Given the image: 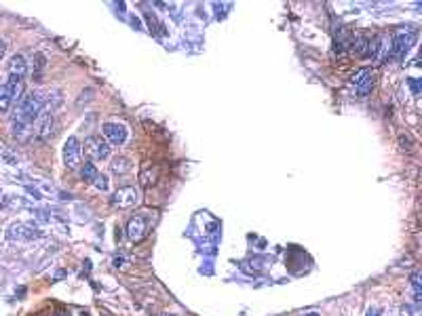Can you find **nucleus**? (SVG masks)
<instances>
[{
    "mask_svg": "<svg viewBox=\"0 0 422 316\" xmlns=\"http://www.w3.org/2000/svg\"><path fill=\"white\" fill-rule=\"evenodd\" d=\"M83 148H85V152L89 156L93 158V161H106V158L110 156V143L104 137H99V135L87 137Z\"/></svg>",
    "mask_w": 422,
    "mask_h": 316,
    "instance_id": "obj_1",
    "label": "nucleus"
},
{
    "mask_svg": "<svg viewBox=\"0 0 422 316\" xmlns=\"http://www.w3.org/2000/svg\"><path fill=\"white\" fill-rule=\"evenodd\" d=\"M139 203V190L131 188V186H123L112 194V205L119 209H131Z\"/></svg>",
    "mask_w": 422,
    "mask_h": 316,
    "instance_id": "obj_2",
    "label": "nucleus"
},
{
    "mask_svg": "<svg viewBox=\"0 0 422 316\" xmlns=\"http://www.w3.org/2000/svg\"><path fill=\"white\" fill-rule=\"evenodd\" d=\"M81 156H83V146L76 137H68L63 143V165L68 169H76L81 165Z\"/></svg>",
    "mask_w": 422,
    "mask_h": 316,
    "instance_id": "obj_3",
    "label": "nucleus"
},
{
    "mask_svg": "<svg viewBox=\"0 0 422 316\" xmlns=\"http://www.w3.org/2000/svg\"><path fill=\"white\" fill-rule=\"evenodd\" d=\"M146 234H148V223L144 217H131L129 223H127V239H129L131 243H139V241H144L146 239Z\"/></svg>",
    "mask_w": 422,
    "mask_h": 316,
    "instance_id": "obj_4",
    "label": "nucleus"
},
{
    "mask_svg": "<svg viewBox=\"0 0 422 316\" xmlns=\"http://www.w3.org/2000/svg\"><path fill=\"white\" fill-rule=\"evenodd\" d=\"M101 131H104L106 141L112 143V146H123L125 139H127V129L121 123H106L104 127H101Z\"/></svg>",
    "mask_w": 422,
    "mask_h": 316,
    "instance_id": "obj_5",
    "label": "nucleus"
},
{
    "mask_svg": "<svg viewBox=\"0 0 422 316\" xmlns=\"http://www.w3.org/2000/svg\"><path fill=\"white\" fill-rule=\"evenodd\" d=\"M416 41V34L414 32H407V34H397L393 38V51H391V55L395 57H403L407 51H410V47L414 45Z\"/></svg>",
    "mask_w": 422,
    "mask_h": 316,
    "instance_id": "obj_6",
    "label": "nucleus"
},
{
    "mask_svg": "<svg viewBox=\"0 0 422 316\" xmlns=\"http://www.w3.org/2000/svg\"><path fill=\"white\" fill-rule=\"evenodd\" d=\"M7 236L11 241H30V239H36V236H41L36 228H30V226H23V223H13L9 228Z\"/></svg>",
    "mask_w": 422,
    "mask_h": 316,
    "instance_id": "obj_7",
    "label": "nucleus"
},
{
    "mask_svg": "<svg viewBox=\"0 0 422 316\" xmlns=\"http://www.w3.org/2000/svg\"><path fill=\"white\" fill-rule=\"evenodd\" d=\"M25 72H28V63L21 55H13L11 61H9V74L13 78H23Z\"/></svg>",
    "mask_w": 422,
    "mask_h": 316,
    "instance_id": "obj_8",
    "label": "nucleus"
},
{
    "mask_svg": "<svg viewBox=\"0 0 422 316\" xmlns=\"http://www.w3.org/2000/svg\"><path fill=\"white\" fill-rule=\"evenodd\" d=\"M7 87V91H9V97H11V101H19L21 99V95H23V81L21 78H9V83L5 85Z\"/></svg>",
    "mask_w": 422,
    "mask_h": 316,
    "instance_id": "obj_9",
    "label": "nucleus"
},
{
    "mask_svg": "<svg viewBox=\"0 0 422 316\" xmlns=\"http://www.w3.org/2000/svg\"><path fill=\"white\" fill-rule=\"evenodd\" d=\"M159 179V169L157 167H148L142 171V175H139V183H142L144 188H150V186H155Z\"/></svg>",
    "mask_w": 422,
    "mask_h": 316,
    "instance_id": "obj_10",
    "label": "nucleus"
},
{
    "mask_svg": "<svg viewBox=\"0 0 422 316\" xmlns=\"http://www.w3.org/2000/svg\"><path fill=\"white\" fill-rule=\"evenodd\" d=\"M110 169H112V173H117V175H125V173H129V171H131V163H129V158H125V156H117V158L112 161Z\"/></svg>",
    "mask_w": 422,
    "mask_h": 316,
    "instance_id": "obj_11",
    "label": "nucleus"
},
{
    "mask_svg": "<svg viewBox=\"0 0 422 316\" xmlns=\"http://www.w3.org/2000/svg\"><path fill=\"white\" fill-rule=\"evenodd\" d=\"M99 173H97V169H95V165L93 163H85L83 165V169H81V177L85 179V181H95V177H97Z\"/></svg>",
    "mask_w": 422,
    "mask_h": 316,
    "instance_id": "obj_12",
    "label": "nucleus"
},
{
    "mask_svg": "<svg viewBox=\"0 0 422 316\" xmlns=\"http://www.w3.org/2000/svg\"><path fill=\"white\" fill-rule=\"evenodd\" d=\"M420 270H414L412 272V289H414V295H416V299H414V304L418 306L420 304V295H422V283H420Z\"/></svg>",
    "mask_w": 422,
    "mask_h": 316,
    "instance_id": "obj_13",
    "label": "nucleus"
},
{
    "mask_svg": "<svg viewBox=\"0 0 422 316\" xmlns=\"http://www.w3.org/2000/svg\"><path fill=\"white\" fill-rule=\"evenodd\" d=\"M372 87H374V74H369V76H365L363 81H361L359 85H357L355 89H357V93H359L361 97H365V95L369 93V91H372Z\"/></svg>",
    "mask_w": 422,
    "mask_h": 316,
    "instance_id": "obj_14",
    "label": "nucleus"
},
{
    "mask_svg": "<svg viewBox=\"0 0 422 316\" xmlns=\"http://www.w3.org/2000/svg\"><path fill=\"white\" fill-rule=\"evenodd\" d=\"M365 47H367V38L365 36H355L353 51L357 53V55H365Z\"/></svg>",
    "mask_w": 422,
    "mask_h": 316,
    "instance_id": "obj_15",
    "label": "nucleus"
},
{
    "mask_svg": "<svg viewBox=\"0 0 422 316\" xmlns=\"http://www.w3.org/2000/svg\"><path fill=\"white\" fill-rule=\"evenodd\" d=\"M11 105V97H9V91L7 87H0V112H5Z\"/></svg>",
    "mask_w": 422,
    "mask_h": 316,
    "instance_id": "obj_16",
    "label": "nucleus"
},
{
    "mask_svg": "<svg viewBox=\"0 0 422 316\" xmlns=\"http://www.w3.org/2000/svg\"><path fill=\"white\" fill-rule=\"evenodd\" d=\"M93 186H95L97 190H101V192H106V190H108V177H106V175H97L95 181H93Z\"/></svg>",
    "mask_w": 422,
    "mask_h": 316,
    "instance_id": "obj_17",
    "label": "nucleus"
},
{
    "mask_svg": "<svg viewBox=\"0 0 422 316\" xmlns=\"http://www.w3.org/2000/svg\"><path fill=\"white\" fill-rule=\"evenodd\" d=\"M399 146H401L403 150H412V148H414V139H412L410 135H401V137H399Z\"/></svg>",
    "mask_w": 422,
    "mask_h": 316,
    "instance_id": "obj_18",
    "label": "nucleus"
},
{
    "mask_svg": "<svg viewBox=\"0 0 422 316\" xmlns=\"http://www.w3.org/2000/svg\"><path fill=\"white\" fill-rule=\"evenodd\" d=\"M401 314L403 316H418L420 314V306H403Z\"/></svg>",
    "mask_w": 422,
    "mask_h": 316,
    "instance_id": "obj_19",
    "label": "nucleus"
},
{
    "mask_svg": "<svg viewBox=\"0 0 422 316\" xmlns=\"http://www.w3.org/2000/svg\"><path fill=\"white\" fill-rule=\"evenodd\" d=\"M45 61H47V59H45L43 53H36V70H38V72L45 68Z\"/></svg>",
    "mask_w": 422,
    "mask_h": 316,
    "instance_id": "obj_20",
    "label": "nucleus"
},
{
    "mask_svg": "<svg viewBox=\"0 0 422 316\" xmlns=\"http://www.w3.org/2000/svg\"><path fill=\"white\" fill-rule=\"evenodd\" d=\"M378 314H380V310L374 306V308H369V310H367V314H365V316H378Z\"/></svg>",
    "mask_w": 422,
    "mask_h": 316,
    "instance_id": "obj_21",
    "label": "nucleus"
},
{
    "mask_svg": "<svg viewBox=\"0 0 422 316\" xmlns=\"http://www.w3.org/2000/svg\"><path fill=\"white\" fill-rule=\"evenodd\" d=\"M114 266H117V268H125V261L123 259H114Z\"/></svg>",
    "mask_w": 422,
    "mask_h": 316,
    "instance_id": "obj_22",
    "label": "nucleus"
},
{
    "mask_svg": "<svg viewBox=\"0 0 422 316\" xmlns=\"http://www.w3.org/2000/svg\"><path fill=\"white\" fill-rule=\"evenodd\" d=\"M53 316H70V312H66V310H57Z\"/></svg>",
    "mask_w": 422,
    "mask_h": 316,
    "instance_id": "obj_23",
    "label": "nucleus"
},
{
    "mask_svg": "<svg viewBox=\"0 0 422 316\" xmlns=\"http://www.w3.org/2000/svg\"><path fill=\"white\" fill-rule=\"evenodd\" d=\"M5 51H7V45H5L3 41H0V57H3V55H5Z\"/></svg>",
    "mask_w": 422,
    "mask_h": 316,
    "instance_id": "obj_24",
    "label": "nucleus"
},
{
    "mask_svg": "<svg viewBox=\"0 0 422 316\" xmlns=\"http://www.w3.org/2000/svg\"><path fill=\"white\" fill-rule=\"evenodd\" d=\"M306 316H319V314L317 312H311V314H306Z\"/></svg>",
    "mask_w": 422,
    "mask_h": 316,
    "instance_id": "obj_25",
    "label": "nucleus"
},
{
    "mask_svg": "<svg viewBox=\"0 0 422 316\" xmlns=\"http://www.w3.org/2000/svg\"><path fill=\"white\" fill-rule=\"evenodd\" d=\"M81 316H89V312H83V314H81Z\"/></svg>",
    "mask_w": 422,
    "mask_h": 316,
    "instance_id": "obj_26",
    "label": "nucleus"
},
{
    "mask_svg": "<svg viewBox=\"0 0 422 316\" xmlns=\"http://www.w3.org/2000/svg\"><path fill=\"white\" fill-rule=\"evenodd\" d=\"M163 316H171V314H163Z\"/></svg>",
    "mask_w": 422,
    "mask_h": 316,
    "instance_id": "obj_27",
    "label": "nucleus"
}]
</instances>
